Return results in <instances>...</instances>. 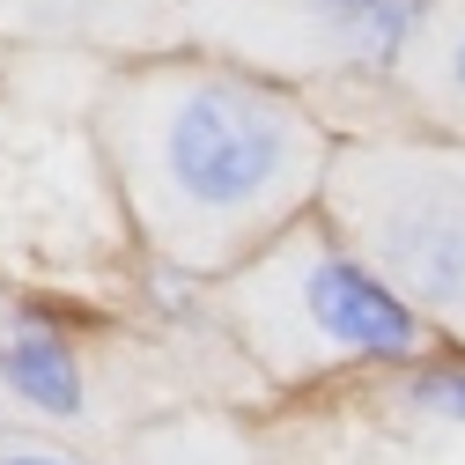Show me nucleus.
Listing matches in <instances>:
<instances>
[{
	"label": "nucleus",
	"mask_w": 465,
	"mask_h": 465,
	"mask_svg": "<svg viewBox=\"0 0 465 465\" xmlns=\"http://www.w3.org/2000/svg\"><path fill=\"white\" fill-rule=\"evenodd\" d=\"M296 163V126L252 89H200L178 104V119L163 134V170L170 193L200 214H237L281 185V170Z\"/></svg>",
	"instance_id": "obj_1"
},
{
	"label": "nucleus",
	"mask_w": 465,
	"mask_h": 465,
	"mask_svg": "<svg viewBox=\"0 0 465 465\" xmlns=\"http://www.w3.org/2000/svg\"><path fill=\"white\" fill-rule=\"evenodd\" d=\"M0 465H74V458H52V450H8Z\"/></svg>",
	"instance_id": "obj_7"
},
{
	"label": "nucleus",
	"mask_w": 465,
	"mask_h": 465,
	"mask_svg": "<svg viewBox=\"0 0 465 465\" xmlns=\"http://www.w3.org/2000/svg\"><path fill=\"white\" fill-rule=\"evenodd\" d=\"M384 266L436 303H465V185H414L377 229Z\"/></svg>",
	"instance_id": "obj_2"
},
{
	"label": "nucleus",
	"mask_w": 465,
	"mask_h": 465,
	"mask_svg": "<svg viewBox=\"0 0 465 465\" xmlns=\"http://www.w3.org/2000/svg\"><path fill=\"white\" fill-rule=\"evenodd\" d=\"M450 82L465 89V37H458V52H450Z\"/></svg>",
	"instance_id": "obj_8"
},
{
	"label": "nucleus",
	"mask_w": 465,
	"mask_h": 465,
	"mask_svg": "<svg viewBox=\"0 0 465 465\" xmlns=\"http://www.w3.org/2000/svg\"><path fill=\"white\" fill-rule=\"evenodd\" d=\"M318 8L355 37L370 60H391V52L406 45V30H414V15H421V0H318Z\"/></svg>",
	"instance_id": "obj_5"
},
{
	"label": "nucleus",
	"mask_w": 465,
	"mask_h": 465,
	"mask_svg": "<svg viewBox=\"0 0 465 465\" xmlns=\"http://www.w3.org/2000/svg\"><path fill=\"white\" fill-rule=\"evenodd\" d=\"M303 303H311L318 332L340 340V347H355V355H384V362H399L406 347L421 340L414 311H406L370 266H355V259H318V266L303 273Z\"/></svg>",
	"instance_id": "obj_3"
},
{
	"label": "nucleus",
	"mask_w": 465,
	"mask_h": 465,
	"mask_svg": "<svg viewBox=\"0 0 465 465\" xmlns=\"http://www.w3.org/2000/svg\"><path fill=\"white\" fill-rule=\"evenodd\" d=\"M414 406L465 421V370H429V377H414Z\"/></svg>",
	"instance_id": "obj_6"
},
{
	"label": "nucleus",
	"mask_w": 465,
	"mask_h": 465,
	"mask_svg": "<svg viewBox=\"0 0 465 465\" xmlns=\"http://www.w3.org/2000/svg\"><path fill=\"white\" fill-rule=\"evenodd\" d=\"M0 384L30 399L37 414H60V421L82 414V362L52 318H15L0 332Z\"/></svg>",
	"instance_id": "obj_4"
}]
</instances>
